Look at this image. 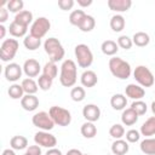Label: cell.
I'll return each mask as SVG.
<instances>
[{
	"label": "cell",
	"instance_id": "1",
	"mask_svg": "<svg viewBox=\"0 0 155 155\" xmlns=\"http://www.w3.org/2000/svg\"><path fill=\"white\" fill-rule=\"evenodd\" d=\"M78 80V68L73 59H65L61 65L59 82L64 87H71Z\"/></svg>",
	"mask_w": 155,
	"mask_h": 155
},
{
	"label": "cell",
	"instance_id": "2",
	"mask_svg": "<svg viewBox=\"0 0 155 155\" xmlns=\"http://www.w3.org/2000/svg\"><path fill=\"white\" fill-rule=\"evenodd\" d=\"M109 70L113 76L120 79V80H126L130 78L132 70H131V65L128 62L124 61L120 57H111L109 59Z\"/></svg>",
	"mask_w": 155,
	"mask_h": 155
},
{
	"label": "cell",
	"instance_id": "3",
	"mask_svg": "<svg viewBox=\"0 0 155 155\" xmlns=\"http://www.w3.org/2000/svg\"><path fill=\"white\" fill-rule=\"evenodd\" d=\"M44 50L47 53V56L50 58V62H53V63H57V62L62 61L64 58V54H65L63 45L56 38L46 39L45 42H44Z\"/></svg>",
	"mask_w": 155,
	"mask_h": 155
},
{
	"label": "cell",
	"instance_id": "4",
	"mask_svg": "<svg viewBox=\"0 0 155 155\" xmlns=\"http://www.w3.org/2000/svg\"><path fill=\"white\" fill-rule=\"evenodd\" d=\"M74 53H75L78 65L80 68H88L93 63V53L87 45H85V44L76 45Z\"/></svg>",
	"mask_w": 155,
	"mask_h": 155
},
{
	"label": "cell",
	"instance_id": "5",
	"mask_svg": "<svg viewBox=\"0 0 155 155\" xmlns=\"http://www.w3.org/2000/svg\"><path fill=\"white\" fill-rule=\"evenodd\" d=\"M133 78L142 87H151L155 82V76L150 71V69L145 65H138L136 67L133 71Z\"/></svg>",
	"mask_w": 155,
	"mask_h": 155
},
{
	"label": "cell",
	"instance_id": "6",
	"mask_svg": "<svg viewBox=\"0 0 155 155\" xmlns=\"http://www.w3.org/2000/svg\"><path fill=\"white\" fill-rule=\"evenodd\" d=\"M48 114L51 115L53 122L58 126H68L71 122V114L68 109H64L58 105H53L50 108Z\"/></svg>",
	"mask_w": 155,
	"mask_h": 155
},
{
	"label": "cell",
	"instance_id": "7",
	"mask_svg": "<svg viewBox=\"0 0 155 155\" xmlns=\"http://www.w3.org/2000/svg\"><path fill=\"white\" fill-rule=\"evenodd\" d=\"M19 44L16 39H5L0 46V58L2 62H10L15 58Z\"/></svg>",
	"mask_w": 155,
	"mask_h": 155
},
{
	"label": "cell",
	"instance_id": "8",
	"mask_svg": "<svg viewBox=\"0 0 155 155\" xmlns=\"http://www.w3.org/2000/svg\"><path fill=\"white\" fill-rule=\"evenodd\" d=\"M50 28H51V22L46 17H39L30 25V35L41 40V38H44L47 34Z\"/></svg>",
	"mask_w": 155,
	"mask_h": 155
},
{
	"label": "cell",
	"instance_id": "9",
	"mask_svg": "<svg viewBox=\"0 0 155 155\" xmlns=\"http://www.w3.org/2000/svg\"><path fill=\"white\" fill-rule=\"evenodd\" d=\"M31 122L35 127L40 128L41 131H51L56 125L53 122L51 115L46 111H39V113L34 114V116L31 117Z\"/></svg>",
	"mask_w": 155,
	"mask_h": 155
},
{
	"label": "cell",
	"instance_id": "10",
	"mask_svg": "<svg viewBox=\"0 0 155 155\" xmlns=\"http://www.w3.org/2000/svg\"><path fill=\"white\" fill-rule=\"evenodd\" d=\"M34 142L40 145V147H44V148H54L57 145V138L51 134L48 131H39L35 133L34 136Z\"/></svg>",
	"mask_w": 155,
	"mask_h": 155
},
{
	"label": "cell",
	"instance_id": "11",
	"mask_svg": "<svg viewBox=\"0 0 155 155\" xmlns=\"http://www.w3.org/2000/svg\"><path fill=\"white\" fill-rule=\"evenodd\" d=\"M22 73H23V67H21L19 64L17 63H10L5 67V78L7 81H11V82H15L17 80L21 79L22 76Z\"/></svg>",
	"mask_w": 155,
	"mask_h": 155
},
{
	"label": "cell",
	"instance_id": "12",
	"mask_svg": "<svg viewBox=\"0 0 155 155\" xmlns=\"http://www.w3.org/2000/svg\"><path fill=\"white\" fill-rule=\"evenodd\" d=\"M82 116L86 119V121L96 122L101 117V109L96 104H86L82 109Z\"/></svg>",
	"mask_w": 155,
	"mask_h": 155
},
{
	"label": "cell",
	"instance_id": "13",
	"mask_svg": "<svg viewBox=\"0 0 155 155\" xmlns=\"http://www.w3.org/2000/svg\"><path fill=\"white\" fill-rule=\"evenodd\" d=\"M40 70H41V67H40L39 62L36 59H34V58L27 59L24 62V64H23V71H24V74L28 78H35V76H38L39 73H40Z\"/></svg>",
	"mask_w": 155,
	"mask_h": 155
},
{
	"label": "cell",
	"instance_id": "14",
	"mask_svg": "<svg viewBox=\"0 0 155 155\" xmlns=\"http://www.w3.org/2000/svg\"><path fill=\"white\" fill-rule=\"evenodd\" d=\"M125 93L128 98H132L134 101H140L144 94H145V91L142 86L139 85H136V84H128L125 88Z\"/></svg>",
	"mask_w": 155,
	"mask_h": 155
},
{
	"label": "cell",
	"instance_id": "15",
	"mask_svg": "<svg viewBox=\"0 0 155 155\" xmlns=\"http://www.w3.org/2000/svg\"><path fill=\"white\" fill-rule=\"evenodd\" d=\"M132 6L131 0H108V7L115 12H126Z\"/></svg>",
	"mask_w": 155,
	"mask_h": 155
},
{
	"label": "cell",
	"instance_id": "16",
	"mask_svg": "<svg viewBox=\"0 0 155 155\" xmlns=\"http://www.w3.org/2000/svg\"><path fill=\"white\" fill-rule=\"evenodd\" d=\"M21 105L27 111H34L39 107V98L35 94H24L21 99Z\"/></svg>",
	"mask_w": 155,
	"mask_h": 155
},
{
	"label": "cell",
	"instance_id": "17",
	"mask_svg": "<svg viewBox=\"0 0 155 155\" xmlns=\"http://www.w3.org/2000/svg\"><path fill=\"white\" fill-rule=\"evenodd\" d=\"M80 80H81V85H82L84 87H87V88L96 86L97 82H98L97 74H96L93 70H88V69L85 70V71L81 74Z\"/></svg>",
	"mask_w": 155,
	"mask_h": 155
},
{
	"label": "cell",
	"instance_id": "18",
	"mask_svg": "<svg viewBox=\"0 0 155 155\" xmlns=\"http://www.w3.org/2000/svg\"><path fill=\"white\" fill-rule=\"evenodd\" d=\"M121 121L126 126H132L138 121V114L132 108L124 109V111L121 114Z\"/></svg>",
	"mask_w": 155,
	"mask_h": 155
},
{
	"label": "cell",
	"instance_id": "19",
	"mask_svg": "<svg viewBox=\"0 0 155 155\" xmlns=\"http://www.w3.org/2000/svg\"><path fill=\"white\" fill-rule=\"evenodd\" d=\"M128 142L124 139H115V142L111 144V153L114 155H125L128 153Z\"/></svg>",
	"mask_w": 155,
	"mask_h": 155
},
{
	"label": "cell",
	"instance_id": "20",
	"mask_svg": "<svg viewBox=\"0 0 155 155\" xmlns=\"http://www.w3.org/2000/svg\"><path fill=\"white\" fill-rule=\"evenodd\" d=\"M140 134L148 138L155 134V116H150L145 120V122H143L140 126Z\"/></svg>",
	"mask_w": 155,
	"mask_h": 155
},
{
	"label": "cell",
	"instance_id": "21",
	"mask_svg": "<svg viewBox=\"0 0 155 155\" xmlns=\"http://www.w3.org/2000/svg\"><path fill=\"white\" fill-rule=\"evenodd\" d=\"M110 105L114 110H124L127 105V98L126 96L121 93H116L110 98Z\"/></svg>",
	"mask_w": 155,
	"mask_h": 155
},
{
	"label": "cell",
	"instance_id": "22",
	"mask_svg": "<svg viewBox=\"0 0 155 155\" xmlns=\"http://www.w3.org/2000/svg\"><path fill=\"white\" fill-rule=\"evenodd\" d=\"M15 22H17L18 24L21 25H24V27H29L30 23H33V13L28 10H23L21 11L19 13H17L15 16Z\"/></svg>",
	"mask_w": 155,
	"mask_h": 155
},
{
	"label": "cell",
	"instance_id": "23",
	"mask_svg": "<svg viewBox=\"0 0 155 155\" xmlns=\"http://www.w3.org/2000/svg\"><path fill=\"white\" fill-rule=\"evenodd\" d=\"M10 147L13 150H23L28 148V139L24 136H13L10 140Z\"/></svg>",
	"mask_w": 155,
	"mask_h": 155
},
{
	"label": "cell",
	"instance_id": "24",
	"mask_svg": "<svg viewBox=\"0 0 155 155\" xmlns=\"http://www.w3.org/2000/svg\"><path fill=\"white\" fill-rule=\"evenodd\" d=\"M101 50L107 56H114L119 51V45H117V42H115L113 40H105L102 42Z\"/></svg>",
	"mask_w": 155,
	"mask_h": 155
},
{
	"label": "cell",
	"instance_id": "25",
	"mask_svg": "<svg viewBox=\"0 0 155 155\" xmlns=\"http://www.w3.org/2000/svg\"><path fill=\"white\" fill-rule=\"evenodd\" d=\"M125 25H126V21L124 18V16H121V15H114L110 18V28L113 29V31L119 33V31L124 30Z\"/></svg>",
	"mask_w": 155,
	"mask_h": 155
},
{
	"label": "cell",
	"instance_id": "26",
	"mask_svg": "<svg viewBox=\"0 0 155 155\" xmlns=\"http://www.w3.org/2000/svg\"><path fill=\"white\" fill-rule=\"evenodd\" d=\"M27 30H28V27L21 25V24H18L15 21H12L11 24H10V27H8V33L13 38H22V36H24L25 33H27Z\"/></svg>",
	"mask_w": 155,
	"mask_h": 155
},
{
	"label": "cell",
	"instance_id": "27",
	"mask_svg": "<svg viewBox=\"0 0 155 155\" xmlns=\"http://www.w3.org/2000/svg\"><path fill=\"white\" fill-rule=\"evenodd\" d=\"M22 87L24 90V93L25 94H35L39 90V85L38 82H35L31 78H27V79H23L22 81Z\"/></svg>",
	"mask_w": 155,
	"mask_h": 155
},
{
	"label": "cell",
	"instance_id": "28",
	"mask_svg": "<svg viewBox=\"0 0 155 155\" xmlns=\"http://www.w3.org/2000/svg\"><path fill=\"white\" fill-rule=\"evenodd\" d=\"M132 41L138 47H144L150 42V38L145 31H137L132 36Z\"/></svg>",
	"mask_w": 155,
	"mask_h": 155
},
{
	"label": "cell",
	"instance_id": "29",
	"mask_svg": "<svg viewBox=\"0 0 155 155\" xmlns=\"http://www.w3.org/2000/svg\"><path fill=\"white\" fill-rule=\"evenodd\" d=\"M96 27V19L93 16H90V15H86L85 18L82 19V22L80 23V25L78 27L81 31L84 33H88L91 30H93Z\"/></svg>",
	"mask_w": 155,
	"mask_h": 155
},
{
	"label": "cell",
	"instance_id": "30",
	"mask_svg": "<svg viewBox=\"0 0 155 155\" xmlns=\"http://www.w3.org/2000/svg\"><path fill=\"white\" fill-rule=\"evenodd\" d=\"M140 150L147 155H155V138H145L140 142Z\"/></svg>",
	"mask_w": 155,
	"mask_h": 155
},
{
	"label": "cell",
	"instance_id": "31",
	"mask_svg": "<svg viewBox=\"0 0 155 155\" xmlns=\"http://www.w3.org/2000/svg\"><path fill=\"white\" fill-rule=\"evenodd\" d=\"M80 131L85 138H93L97 134V127L94 126L93 122H90V121H86L85 124H82Z\"/></svg>",
	"mask_w": 155,
	"mask_h": 155
},
{
	"label": "cell",
	"instance_id": "32",
	"mask_svg": "<svg viewBox=\"0 0 155 155\" xmlns=\"http://www.w3.org/2000/svg\"><path fill=\"white\" fill-rule=\"evenodd\" d=\"M7 93H8V96L12 99H22L23 96H24V90H23L22 85H19V84H12L8 87Z\"/></svg>",
	"mask_w": 155,
	"mask_h": 155
},
{
	"label": "cell",
	"instance_id": "33",
	"mask_svg": "<svg viewBox=\"0 0 155 155\" xmlns=\"http://www.w3.org/2000/svg\"><path fill=\"white\" fill-rule=\"evenodd\" d=\"M23 44H24V46H25L27 50H29V51H35V50H38V48L40 47L41 40L38 39V38H34V36H31V35H27V36L24 38V40H23Z\"/></svg>",
	"mask_w": 155,
	"mask_h": 155
},
{
	"label": "cell",
	"instance_id": "34",
	"mask_svg": "<svg viewBox=\"0 0 155 155\" xmlns=\"http://www.w3.org/2000/svg\"><path fill=\"white\" fill-rule=\"evenodd\" d=\"M42 74L48 76V78H51L53 80L58 75V67H57V64L53 63V62H47L44 65V68H42Z\"/></svg>",
	"mask_w": 155,
	"mask_h": 155
},
{
	"label": "cell",
	"instance_id": "35",
	"mask_svg": "<svg viewBox=\"0 0 155 155\" xmlns=\"http://www.w3.org/2000/svg\"><path fill=\"white\" fill-rule=\"evenodd\" d=\"M85 16H86V13L82 10H74L69 16V22H70V24L79 27L80 23L82 22V19L85 18Z\"/></svg>",
	"mask_w": 155,
	"mask_h": 155
},
{
	"label": "cell",
	"instance_id": "36",
	"mask_svg": "<svg viewBox=\"0 0 155 155\" xmlns=\"http://www.w3.org/2000/svg\"><path fill=\"white\" fill-rule=\"evenodd\" d=\"M70 97L74 102H82L86 97V91L81 86H75L70 91Z\"/></svg>",
	"mask_w": 155,
	"mask_h": 155
},
{
	"label": "cell",
	"instance_id": "37",
	"mask_svg": "<svg viewBox=\"0 0 155 155\" xmlns=\"http://www.w3.org/2000/svg\"><path fill=\"white\" fill-rule=\"evenodd\" d=\"M23 6H24V2L22 0H10L6 2V8L10 12H13L16 15L23 11Z\"/></svg>",
	"mask_w": 155,
	"mask_h": 155
},
{
	"label": "cell",
	"instance_id": "38",
	"mask_svg": "<svg viewBox=\"0 0 155 155\" xmlns=\"http://www.w3.org/2000/svg\"><path fill=\"white\" fill-rule=\"evenodd\" d=\"M109 134L115 139H121L125 136V128L120 124H115L109 128Z\"/></svg>",
	"mask_w": 155,
	"mask_h": 155
},
{
	"label": "cell",
	"instance_id": "39",
	"mask_svg": "<svg viewBox=\"0 0 155 155\" xmlns=\"http://www.w3.org/2000/svg\"><path fill=\"white\" fill-rule=\"evenodd\" d=\"M52 82L53 80L44 74H41L39 78H38V85H39V88L42 90V91H48L52 86Z\"/></svg>",
	"mask_w": 155,
	"mask_h": 155
},
{
	"label": "cell",
	"instance_id": "40",
	"mask_svg": "<svg viewBox=\"0 0 155 155\" xmlns=\"http://www.w3.org/2000/svg\"><path fill=\"white\" fill-rule=\"evenodd\" d=\"M130 108H132L138 114V116L144 115L147 113V110H148V107H147V104L143 101H133V103L131 104Z\"/></svg>",
	"mask_w": 155,
	"mask_h": 155
},
{
	"label": "cell",
	"instance_id": "41",
	"mask_svg": "<svg viewBox=\"0 0 155 155\" xmlns=\"http://www.w3.org/2000/svg\"><path fill=\"white\" fill-rule=\"evenodd\" d=\"M117 45H119V47H121V48L130 50V48L132 47V45H133V41H132V39H131L130 36H127V35H121V36L117 38Z\"/></svg>",
	"mask_w": 155,
	"mask_h": 155
},
{
	"label": "cell",
	"instance_id": "42",
	"mask_svg": "<svg viewBox=\"0 0 155 155\" xmlns=\"http://www.w3.org/2000/svg\"><path fill=\"white\" fill-rule=\"evenodd\" d=\"M140 138V132H138L137 130H128L126 132V140L128 143H136L138 142Z\"/></svg>",
	"mask_w": 155,
	"mask_h": 155
},
{
	"label": "cell",
	"instance_id": "43",
	"mask_svg": "<svg viewBox=\"0 0 155 155\" xmlns=\"http://www.w3.org/2000/svg\"><path fill=\"white\" fill-rule=\"evenodd\" d=\"M74 0H58V6L63 11H68L74 6Z\"/></svg>",
	"mask_w": 155,
	"mask_h": 155
},
{
	"label": "cell",
	"instance_id": "44",
	"mask_svg": "<svg viewBox=\"0 0 155 155\" xmlns=\"http://www.w3.org/2000/svg\"><path fill=\"white\" fill-rule=\"evenodd\" d=\"M25 154H28V155H41V148L38 144L36 145H30V147L27 148Z\"/></svg>",
	"mask_w": 155,
	"mask_h": 155
},
{
	"label": "cell",
	"instance_id": "45",
	"mask_svg": "<svg viewBox=\"0 0 155 155\" xmlns=\"http://www.w3.org/2000/svg\"><path fill=\"white\" fill-rule=\"evenodd\" d=\"M7 19H8V10L2 6V7L0 8V23L2 24V23H5Z\"/></svg>",
	"mask_w": 155,
	"mask_h": 155
},
{
	"label": "cell",
	"instance_id": "46",
	"mask_svg": "<svg viewBox=\"0 0 155 155\" xmlns=\"http://www.w3.org/2000/svg\"><path fill=\"white\" fill-rule=\"evenodd\" d=\"M45 155H63V154H62V151H61L59 149H57V148H51V149H48V150L46 151Z\"/></svg>",
	"mask_w": 155,
	"mask_h": 155
},
{
	"label": "cell",
	"instance_id": "47",
	"mask_svg": "<svg viewBox=\"0 0 155 155\" xmlns=\"http://www.w3.org/2000/svg\"><path fill=\"white\" fill-rule=\"evenodd\" d=\"M92 4V0H78V5H80L81 7H87Z\"/></svg>",
	"mask_w": 155,
	"mask_h": 155
},
{
	"label": "cell",
	"instance_id": "48",
	"mask_svg": "<svg viewBox=\"0 0 155 155\" xmlns=\"http://www.w3.org/2000/svg\"><path fill=\"white\" fill-rule=\"evenodd\" d=\"M65 155H82V153L79 149H70V150H68V153Z\"/></svg>",
	"mask_w": 155,
	"mask_h": 155
},
{
	"label": "cell",
	"instance_id": "49",
	"mask_svg": "<svg viewBox=\"0 0 155 155\" xmlns=\"http://www.w3.org/2000/svg\"><path fill=\"white\" fill-rule=\"evenodd\" d=\"M6 35V28L4 27V24H0V39H4Z\"/></svg>",
	"mask_w": 155,
	"mask_h": 155
},
{
	"label": "cell",
	"instance_id": "50",
	"mask_svg": "<svg viewBox=\"0 0 155 155\" xmlns=\"http://www.w3.org/2000/svg\"><path fill=\"white\" fill-rule=\"evenodd\" d=\"M2 155H16V153L13 149H5L2 151Z\"/></svg>",
	"mask_w": 155,
	"mask_h": 155
},
{
	"label": "cell",
	"instance_id": "51",
	"mask_svg": "<svg viewBox=\"0 0 155 155\" xmlns=\"http://www.w3.org/2000/svg\"><path fill=\"white\" fill-rule=\"evenodd\" d=\"M151 111L154 113V115H155V101L151 103Z\"/></svg>",
	"mask_w": 155,
	"mask_h": 155
},
{
	"label": "cell",
	"instance_id": "52",
	"mask_svg": "<svg viewBox=\"0 0 155 155\" xmlns=\"http://www.w3.org/2000/svg\"><path fill=\"white\" fill-rule=\"evenodd\" d=\"M23 155H28V154H25V153H24V154H23Z\"/></svg>",
	"mask_w": 155,
	"mask_h": 155
},
{
	"label": "cell",
	"instance_id": "53",
	"mask_svg": "<svg viewBox=\"0 0 155 155\" xmlns=\"http://www.w3.org/2000/svg\"><path fill=\"white\" fill-rule=\"evenodd\" d=\"M82 155H87V154H82Z\"/></svg>",
	"mask_w": 155,
	"mask_h": 155
}]
</instances>
